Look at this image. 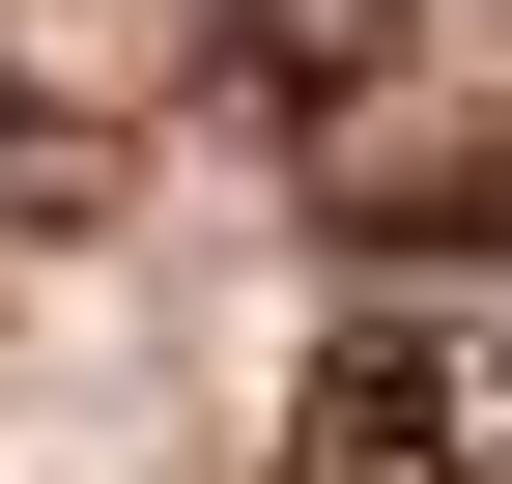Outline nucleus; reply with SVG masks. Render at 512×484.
I'll list each match as a JSON object with an SVG mask.
<instances>
[{
	"label": "nucleus",
	"mask_w": 512,
	"mask_h": 484,
	"mask_svg": "<svg viewBox=\"0 0 512 484\" xmlns=\"http://www.w3.org/2000/svg\"><path fill=\"white\" fill-rule=\"evenodd\" d=\"M313 200L370 285H512V114H370V143H313Z\"/></svg>",
	"instance_id": "nucleus-2"
},
{
	"label": "nucleus",
	"mask_w": 512,
	"mask_h": 484,
	"mask_svg": "<svg viewBox=\"0 0 512 484\" xmlns=\"http://www.w3.org/2000/svg\"><path fill=\"white\" fill-rule=\"evenodd\" d=\"M200 86L256 143H370L399 114V0H200Z\"/></svg>",
	"instance_id": "nucleus-3"
},
{
	"label": "nucleus",
	"mask_w": 512,
	"mask_h": 484,
	"mask_svg": "<svg viewBox=\"0 0 512 484\" xmlns=\"http://www.w3.org/2000/svg\"><path fill=\"white\" fill-rule=\"evenodd\" d=\"M285 484H512V285H370L285 371Z\"/></svg>",
	"instance_id": "nucleus-1"
},
{
	"label": "nucleus",
	"mask_w": 512,
	"mask_h": 484,
	"mask_svg": "<svg viewBox=\"0 0 512 484\" xmlns=\"http://www.w3.org/2000/svg\"><path fill=\"white\" fill-rule=\"evenodd\" d=\"M86 200H114V114H86V57L0 0V228H86Z\"/></svg>",
	"instance_id": "nucleus-4"
}]
</instances>
